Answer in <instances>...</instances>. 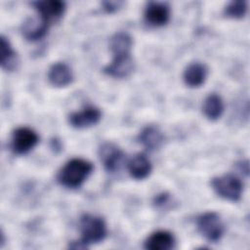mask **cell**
<instances>
[{"mask_svg": "<svg viewBox=\"0 0 250 250\" xmlns=\"http://www.w3.org/2000/svg\"><path fill=\"white\" fill-rule=\"evenodd\" d=\"M94 169L93 164L83 158L68 160L57 175L58 182L68 188H79Z\"/></svg>", "mask_w": 250, "mask_h": 250, "instance_id": "obj_1", "label": "cell"}, {"mask_svg": "<svg viewBox=\"0 0 250 250\" xmlns=\"http://www.w3.org/2000/svg\"><path fill=\"white\" fill-rule=\"evenodd\" d=\"M79 229L81 239L76 243L74 248H85L88 245L100 243L106 236V225L100 216L85 214L80 218Z\"/></svg>", "mask_w": 250, "mask_h": 250, "instance_id": "obj_2", "label": "cell"}, {"mask_svg": "<svg viewBox=\"0 0 250 250\" xmlns=\"http://www.w3.org/2000/svg\"><path fill=\"white\" fill-rule=\"evenodd\" d=\"M211 186L215 192L226 200L238 201L241 197L243 184L239 178L232 174L213 178Z\"/></svg>", "mask_w": 250, "mask_h": 250, "instance_id": "obj_3", "label": "cell"}, {"mask_svg": "<svg viewBox=\"0 0 250 250\" xmlns=\"http://www.w3.org/2000/svg\"><path fill=\"white\" fill-rule=\"evenodd\" d=\"M196 226L201 235L210 242H218L225 232L224 224L216 212L201 214L196 220Z\"/></svg>", "mask_w": 250, "mask_h": 250, "instance_id": "obj_4", "label": "cell"}, {"mask_svg": "<svg viewBox=\"0 0 250 250\" xmlns=\"http://www.w3.org/2000/svg\"><path fill=\"white\" fill-rule=\"evenodd\" d=\"M39 142L37 133L28 127H19L12 134L11 147L17 154H25Z\"/></svg>", "mask_w": 250, "mask_h": 250, "instance_id": "obj_5", "label": "cell"}, {"mask_svg": "<svg viewBox=\"0 0 250 250\" xmlns=\"http://www.w3.org/2000/svg\"><path fill=\"white\" fill-rule=\"evenodd\" d=\"M32 6L38 12V16L49 25L58 21L65 11V4L61 0H45L32 2Z\"/></svg>", "mask_w": 250, "mask_h": 250, "instance_id": "obj_6", "label": "cell"}, {"mask_svg": "<svg viewBox=\"0 0 250 250\" xmlns=\"http://www.w3.org/2000/svg\"><path fill=\"white\" fill-rule=\"evenodd\" d=\"M102 117V111L95 106H87L82 110L75 111L69 114V124L77 129L89 128L96 125Z\"/></svg>", "mask_w": 250, "mask_h": 250, "instance_id": "obj_7", "label": "cell"}, {"mask_svg": "<svg viewBox=\"0 0 250 250\" xmlns=\"http://www.w3.org/2000/svg\"><path fill=\"white\" fill-rule=\"evenodd\" d=\"M99 157L105 170L115 172L123 158L122 150L113 143H104L99 148Z\"/></svg>", "mask_w": 250, "mask_h": 250, "instance_id": "obj_8", "label": "cell"}, {"mask_svg": "<svg viewBox=\"0 0 250 250\" xmlns=\"http://www.w3.org/2000/svg\"><path fill=\"white\" fill-rule=\"evenodd\" d=\"M170 19V7L164 2H148L145 9V20L153 26H161Z\"/></svg>", "mask_w": 250, "mask_h": 250, "instance_id": "obj_9", "label": "cell"}, {"mask_svg": "<svg viewBox=\"0 0 250 250\" xmlns=\"http://www.w3.org/2000/svg\"><path fill=\"white\" fill-rule=\"evenodd\" d=\"M134 69V62L129 55L113 56L112 62L104 68V73L116 78H124L131 74Z\"/></svg>", "mask_w": 250, "mask_h": 250, "instance_id": "obj_10", "label": "cell"}, {"mask_svg": "<svg viewBox=\"0 0 250 250\" xmlns=\"http://www.w3.org/2000/svg\"><path fill=\"white\" fill-rule=\"evenodd\" d=\"M48 79L53 86L65 87L72 82L73 73L66 63L55 62L49 68Z\"/></svg>", "mask_w": 250, "mask_h": 250, "instance_id": "obj_11", "label": "cell"}, {"mask_svg": "<svg viewBox=\"0 0 250 250\" xmlns=\"http://www.w3.org/2000/svg\"><path fill=\"white\" fill-rule=\"evenodd\" d=\"M207 66L200 62H190L184 71V81L186 85L191 88L201 86L207 77Z\"/></svg>", "mask_w": 250, "mask_h": 250, "instance_id": "obj_12", "label": "cell"}, {"mask_svg": "<svg viewBox=\"0 0 250 250\" xmlns=\"http://www.w3.org/2000/svg\"><path fill=\"white\" fill-rule=\"evenodd\" d=\"M174 246L175 237L167 230L154 231L145 241V248L148 250H170Z\"/></svg>", "mask_w": 250, "mask_h": 250, "instance_id": "obj_13", "label": "cell"}, {"mask_svg": "<svg viewBox=\"0 0 250 250\" xmlns=\"http://www.w3.org/2000/svg\"><path fill=\"white\" fill-rule=\"evenodd\" d=\"M128 171L132 178L143 180L151 172L150 161L144 153H137L129 160Z\"/></svg>", "mask_w": 250, "mask_h": 250, "instance_id": "obj_14", "label": "cell"}, {"mask_svg": "<svg viewBox=\"0 0 250 250\" xmlns=\"http://www.w3.org/2000/svg\"><path fill=\"white\" fill-rule=\"evenodd\" d=\"M163 141L164 136L160 129L155 125H147L139 135V142L148 150L159 148Z\"/></svg>", "mask_w": 250, "mask_h": 250, "instance_id": "obj_15", "label": "cell"}, {"mask_svg": "<svg viewBox=\"0 0 250 250\" xmlns=\"http://www.w3.org/2000/svg\"><path fill=\"white\" fill-rule=\"evenodd\" d=\"M49 24L44 21L39 16L34 19H28L22 25L23 36L30 41H36L41 39L47 33Z\"/></svg>", "mask_w": 250, "mask_h": 250, "instance_id": "obj_16", "label": "cell"}, {"mask_svg": "<svg viewBox=\"0 0 250 250\" xmlns=\"http://www.w3.org/2000/svg\"><path fill=\"white\" fill-rule=\"evenodd\" d=\"M202 109L209 120H217L224 112V102L219 95L212 93L204 100Z\"/></svg>", "mask_w": 250, "mask_h": 250, "instance_id": "obj_17", "label": "cell"}, {"mask_svg": "<svg viewBox=\"0 0 250 250\" xmlns=\"http://www.w3.org/2000/svg\"><path fill=\"white\" fill-rule=\"evenodd\" d=\"M133 46L132 37L123 31L115 33L109 41V47L113 56L129 55Z\"/></svg>", "mask_w": 250, "mask_h": 250, "instance_id": "obj_18", "label": "cell"}, {"mask_svg": "<svg viewBox=\"0 0 250 250\" xmlns=\"http://www.w3.org/2000/svg\"><path fill=\"white\" fill-rule=\"evenodd\" d=\"M17 64V54L9 40L1 36V66L6 70H13Z\"/></svg>", "mask_w": 250, "mask_h": 250, "instance_id": "obj_19", "label": "cell"}, {"mask_svg": "<svg viewBox=\"0 0 250 250\" xmlns=\"http://www.w3.org/2000/svg\"><path fill=\"white\" fill-rule=\"evenodd\" d=\"M247 11V3L245 1H231L225 8V15L232 19H240L244 17Z\"/></svg>", "mask_w": 250, "mask_h": 250, "instance_id": "obj_20", "label": "cell"}, {"mask_svg": "<svg viewBox=\"0 0 250 250\" xmlns=\"http://www.w3.org/2000/svg\"><path fill=\"white\" fill-rule=\"evenodd\" d=\"M121 5H122V2H114V1L103 2L104 9L106 12H109V13L116 11Z\"/></svg>", "mask_w": 250, "mask_h": 250, "instance_id": "obj_21", "label": "cell"}]
</instances>
